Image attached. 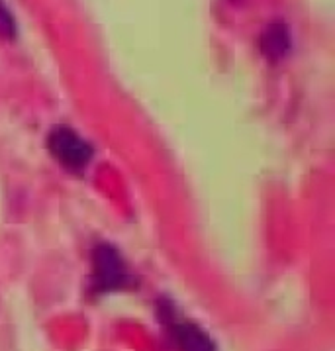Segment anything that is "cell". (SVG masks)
<instances>
[{
    "mask_svg": "<svg viewBox=\"0 0 335 351\" xmlns=\"http://www.w3.org/2000/svg\"><path fill=\"white\" fill-rule=\"evenodd\" d=\"M49 152L63 167L79 171L86 167L92 159V147L77 132L67 126H57L49 134Z\"/></svg>",
    "mask_w": 335,
    "mask_h": 351,
    "instance_id": "7a4b0ae2",
    "label": "cell"
},
{
    "mask_svg": "<svg viewBox=\"0 0 335 351\" xmlns=\"http://www.w3.org/2000/svg\"><path fill=\"white\" fill-rule=\"evenodd\" d=\"M169 336L173 339L177 351H218L214 339L193 322L171 320Z\"/></svg>",
    "mask_w": 335,
    "mask_h": 351,
    "instance_id": "3957f363",
    "label": "cell"
},
{
    "mask_svg": "<svg viewBox=\"0 0 335 351\" xmlns=\"http://www.w3.org/2000/svg\"><path fill=\"white\" fill-rule=\"evenodd\" d=\"M293 47V38H290V29L286 24L282 22H273L265 28V32L261 34V51L263 56L277 63L280 59L288 56Z\"/></svg>",
    "mask_w": 335,
    "mask_h": 351,
    "instance_id": "277c9868",
    "label": "cell"
},
{
    "mask_svg": "<svg viewBox=\"0 0 335 351\" xmlns=\"http://www.w3.org/2000/svg\"><path fill=\"white\" fill-rule=\"evenodd\" d=\"M132 277L118 250L108 243H100L92 252V289L104 295L129 287Z\"/></svg>",
    "mask_w": 335,
    "mask_h": 351,
    "instance_id": "6da1fadb",
    "label": "cell"
},
{
    "mask_svg": "<svg viewBox=\"0 0 335 351\" xmlns=\"http://www.w3.org/2000/svg\"><path fill=\"white\" fill-rule=\"evenodd\" d=\"M0 38L4 40H14L16 38V22L14 16L6 8V4L0 0Z\"/></svg>",
    "mask_w": 335,
    "mask_h": 351,
    "instance_id": "5b68a950",
    "label": "cell"
}]
</instances>
